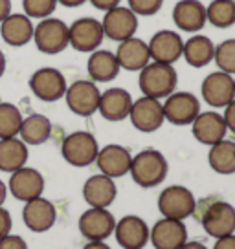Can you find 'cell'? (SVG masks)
<instances>
[{"instance_id": "obj_1", "label": "cell", "mask_w": 235, "mask_h": 249, "mask_svg": "<svg viewBox=\"0 0 235 249\" xmlns=\"http://www.w3.org/2000/svg\"><path fill=\"white\" fill-rule=\"evenodd\" d=\"M167 171H169V165H167L165 156L160 150L145 148L133 156L129 174L133 176V181L136 185L143 189H153L167 178Z\"/></svg>"}, {"instance_id": "obj_2", "label": "cell", "mask_w": 235, "mask_h": 249, "mask_svg": "<svg viewBox=\"0 0 235 249\" xmlns=\"http://www.w3.org/2000/svg\"><path fill=\"white\" fill-rule=\"evenodd\" d=\"M138 85L145 97H153L160 101V99H165L167 95H171L173 92H176L178 73L173 68V64L151 61L145 68L140 70Z\"/></svg>"}, {"instance_id": "obj_3", "label": "cell", "mask_w": 235, "mask_h": 249, "mask_svg": "<svg viewBox=\"0 0 235 249\" xmlns=\"http://www.w3.org/2000/svg\"><path fill=\"white\" fill-rule=\"evenodd\" d=\"M99 152L98 140L90 132L78 130L68 134L61 145V154L64 161L72 167H88L96 161Z\"/></svg>"}, {"instance_id": "obj_4", "label": "cell", "mask_w": 235, "mask_h": 249, "mask_svg": "<svg viewBox=\"0 0 235 249\" xmlns=\"http://www.w3.org/2000/svg\"><path fill=\"white\" fill-rule=\"evenodd\" d=\"M33 42L40 53H61L68 48V26L61 18H42L33 28Z\"/></svg>"}, {"instance_id": "obj_5", "label": "cell", "mask_w": 235, "mask_h": 249, "mask_svg": "<svg viewBox=\"0 0 235 249\" xmlns=\"http://www.w3.org/2000/svg\"><path fill=\"white\" fill-rule=\"evenodd\" d=\"M196 209V200L193 193L184 185L165 187L158 196V211L164 218L171 220H186Z\"/></svg>"}, {"instance_id": "obj_6", "label": "cell", "mask_w": 235, "mask_h": 249, "mask_svg": "<svg viewBox=\"0 0 235 249\" xmlns=\"http://www.w3.org/2000/svg\"><path fill=\"white\" fill-rule=\"evenodd\" d=\"M204 231L213 238H222L235 233V207L222 200L210 202L200 213Z\"/></svg>"}, {"instance_id": "obj_7", "label": "cell", "mask_w": 235, "mask_h": 249, "mask_svg": "<svg viewBox=\"0 0 235 249\" xmlns=\"http://www.w3.org/2000/svg\"><path fill=\"white\" fill-rule=\"evenodd\" d=\"M103 37L105 33L101 20L92 17H81L68 26V46L81 53H92L99 50Z\"/></svg>"}, {"instance_id": "obj_8", "label": "cell", "mask_w": 235, "mask_h": 249, "mask_svg": "<svg viewBox=\"0 0 235 249\" xmlns=\"http://www.w3.org/2000/svg\"><path fill=\"white\" fill-rule=\"evenodd\" d=\"M66 79L57 68H39L30 77V90L32 93L44 103H55L64 97L66 92Z\"/></svg>"}, {"instance_id": "obj_9", "label": "cell", "mask_w": 235, "mask_h": 249, "mask_svg": "<svg viewBox=\"0 0 235 249\" xmlns=\"http://www.w3.org/2000/svg\"><path fill=\"white\" fill-rule=\"evenodd\" d=\"M99 88L96 86L92 81H76L72 83L66 92H64V99L70 112L81 117H90L92 114L98 112V105H99Z\"/></svg>"}, {"instance_id": "obj_10", "label": "cell", "mask_w": 235, "mask_h": 249, "mask_svg": "<svg viewBox=\"0 0 235 249\" xmlns=\"http://www.w3.org/2000/svg\"><path fill=\"white\" fill-rule=\"evenodd\" d=\"M162 108H164L165 121L176 126H186L193 123L195 117L200 114V103L193 93L173 92L171 95L165 97Z\"/></svg>"}, {"instance_id": "obj_11", "label": "cell", "mask_w": 235, "mask_h": 249, "mask_svg": "<svg viewBox=\"0 0 235 249\" xmlns=\"http://www.w3.org/2000/svg\"><path fill=\"white\" fill-rule=\"evenodd\" d=\"M129 119H131L134 128L140 130V132H157L165 121L162 103L158 99H153V97L141 95L140 99L133 101V107H131V112H129Z\"/></svg>"}, {"instance_id": "obj_12", "label": "cell", "mask_w": 235, "mask_h": 249, "mask_svg": "<svg viewBox=\"0 0 235 249\" xmlns=\"http://www.w3.org/2000/svg\"><path fill=\"white\" fill-rule=\"evenodd\" d=\"M202 99L213 108H226L235 99L234 75L224 71H213L202 81Z\"/></svg>"}, {"instance_id": "obj_13", "label": "cell", "mask_w": 235, "mask_h": 249, "mask_svg": "<svg viewBox=\"0 0 235 249\" xmlns=\"http://www.w3.org/2000/svg\"><path fill=\"white\" fill-rule=\"evenodd\" d=\"M101 26L105 37L116 40V42H123V40L134 37V33L138 30V17L127 6H116V8L105 11Z\"/></svg>"}, {"instance_id": "obj_14", "label": "cell", "mask_w": 235, "mask_h": 249, "mask_svg": "<svg viewBox=\"0 0 235 249\" xmlns=\"http://www.w3.org/2000/svg\"><path fill=\"white\" fill-rule=\"evenodd\" d=\"M116 220L112 213L99 207H90L79 216V231L88 242H103L114 233Z\"/></svg>"}, {"instance_id": "obj_15", "label": "cell", "mask_w": 235, "mask_h": 249, "mask_svg": "<svg viewBox=\"0 0 235 249\" xmlns=\"http://www.w3.org/2000/svg\"><path fill=\"white\" fill-rule=\"evenodd\" d=\"M8 189L11 196L19 202H30L42 196L44 193V178L37 169L32 167H22L19 171L11 172Z\"/></svg>"}, {"instance_id": "obj_16", "label": "cell", "mask_w": 235, "mask_h": 249, "mask_svg": "<svg viewBox=\"0 0 235 249\" xmlns=\"http://www.w3.org/2000/svg\"><path fill=\"white\" fill-rule=\"evenodd\" d=\"M149 240L155 249H180L188 242V229L182 220L162 218L149 229Z\"/></svg>"}, {"instance_id": "obj_17", "label": "cell", "mask_w": 235, "mask_h": 249, "mask_svg": "<svg viewBox=\"0 0 235 249\" xmlns=\"http://www.w3.org/2000/svg\"><path fill=\"white\" fill-rule=\"evenodd\" d=\"M151 61L162 62V64H173L182 57L184 40L176 31L162 30L157 31L147 42Z\"/></svg>"}, {"instance_id": "obj_18", "label": "cell", "mask_w": 235, "mask_h": 249, "mask_svg": "<svg viewBox=\"0 0 235 249\" xmlns=\"http://www.w3.org/2000/svg\"><path fill=\"white\" fill-rule=\"evenodd\" d=\"M22 220L24 226L33 233H46L55 226L57 211L55 205L46 198H35L24 203L22 207Z\"/></svg>"}, {"instance_id": "obj_19", "label": "cell", "mask_w": 235, "mask_h": 249, "mask_svg": "<svg viewBox=\"0 0 235 249\" xmlns=\"http://www.w3.org/2000/svg\"><path fill=\"white\" fill-rule=\"evenodd\" d=\"M114 234L123 249H143L149 242V227L136 214H127L116 222Z\"/></svg>"}, {"instance_id": "obj_20", "label": "cell", "mask_w": 235, "mask_h": 249, "mask_svg": "<svg viewBox=\"0 0 235 249\" xmlns=\"http://www.w3.org/2000/svg\"><path fill=\"white\" fill-rule=\"evenodd\" d=\"M131 161H133V156L125 147H121V145H107V147L99 148L94 163H98V169H99L101 174L114 179L129 174Z\"/></svg>"}, {"instance_id": "obj_21", "label": "cell", "mask_w": 235, "mask_h": 249, "mask_svg": "<svg viewBox=\"0 0 235 249\" xmlns=\"http://www.w3.org/2000/svg\"><path fill=\"white\" fill-rule=\"evenodd\" d=\"M191 132H193V136H195V140L198 143L212 147V145L224 140L228 128L222 114H217V112H200L195 117V121L191 123Z\"/></svg>"}, {"instance_id": "obj_22", "label": "cell", "mask_w": 235, "mask_h": 249, "mask_svg": "<svg viewBox=\"0 0 235 249\" xmlns=\"http://www.w3.org/2000/svg\"><path fill=\"white\" fill-rule=\"evenodd\" d=\"M173 22L180 31L195 35L206 26V6L198 0H180L173 8Z\"/></svg>"}, {"instance_id": "obj_23", "label": "cell", "mask_w": 235, "mask_h": 249, "mask_svg": "<svg viewBox=\"0 0 235 249\" xmlns=\"http://www.w3.org/2000/svg\"><path fill=\"white\" fill-rule=\"evenodd\" d=\"M114 55H116L119 68L127 71H140L151 62L147 42L138 37H131V39L119 42Z\"/></svg>"}, {"instance_id": "obj_24", "label": "cell", "mask_w": 235, "mask_h": 249, "mask_svg": "<svg viewBox=\"0 0 235 249\" xmlns=\"http://www.w3.org/2000/svg\"><path fill=\"white\" fill-rule=\"evenodd\" d=\"M131 107H133V97L127 90H123V88H109V90H105L99 95L98 112L107 121H123V119L129 117Z\"/></svg>"}, {"instance_id": "obj_25", "label": "cell", "mask_w": 235, "mask_h": 249, "mask_svg": "<svg viewBox=\"0 0 235 249\" xmlns=\"http://www.w3.org/2000/svg\"><path fill=\"white\" fill-rule=\"evenodd\" d=\"M118 189L114 179L105 174H94L83 185V198L90 207L107 209L110 203L116 200Z\"/></svg>"}, {"instance_id": "obj_26", "label": "cell", "mask_w": 235, "mask_h": 249, "mask_svg": "<svg viewBox=\"0 0 235 249\" xmlns=\"http://www.w3.org/2000/svg\"><path fill=\"white\" fill-rule=\"evenodd\" d=\"M33 28L35 26L30 17L22 13H11L0 22V37L8 46H26L30 40H33Z\"/></svg>"}, {"instance_id": "obj_27", "label": "cell", "mask_w": 235, "mask_h": 249, "mask_svg": "<svg viewBox=\"0 0 235 249\" xmlns=\"http://www.w3.org/2000/svg\"><path fill=\"white\" fill-rule=\"evenodd\" d=\"M119 70L121 68L118 64L116 55L109 50H96L86 62V71L92 83H110L118 77Z\"/></svg>"}, {"instance_id": "obj_28", "label": "cell", "mask_w": 235, "mask_h": 249, "mask_svg": "<svg viewBox=\"0 0 235 249\" xmlns=\"http://www.w3.org/2000/svg\"><path fill=\"white\" fill-rule=\"evenodd\" d=\"M213 55H215V44L206 35L195 33V35H191L184 42L182 57L193 68H204V66H208L213 61Z\"/></svg>"}, {"instance_id": "obj_29", "label": "cell", "mask_w": 235, "mask_h": 249, "mask_svg": "<svg viewBox=\"0 0 235 249\" xmlns=\"http://www.w3.org/2000/svg\"><path fill=\"white\" fill-rule=\"evenodd\" d=\"M28 161V145L19 136L0 140V171L15 172L26 167Z\"/></svg>"}, {"instance_id": "obj_30", "label": "cell", "mask_w": 235, "mask_h": 249, "mask_svg": "<svg viewBox=\"0 0 235 249\" xmlns=\"http://www.w3.org/2000/svg\"><path fill=\"white\" fill-rule=\"evenodd\" d=\"M52 136V121L42 114H32V116L24 117L19 138L26 145H42L46 143Z\"/></svg>"}, {"instance_id": "obj_31", "label": "cell", "mask_w": 235, "mask_h": 249, "mask_svg": "<svg viewBox=\"0 0 235 249\" xmlns=\"http://www.w3.org/2000/svg\"><path fill=\"white\" fill-rule=\"evenodd\" d=\"M208 163L217 174H235V141L222 140L212 145Z\"/></svg>"}, {"instance_id": "obj_32", "label": "cell", "mask_w": 235, "mask_h": 249, "mask_svg": "<svg viewBox=\"0 0 235 249\" xmlns=\"http://www.w3.org/2000/svg\"><path fill=\"white\" fill-rule=\"evenodd\" d=\"M206 22L226 30L235 24V0H212L206 8Z\"/></svg>"}, {"instance_id": "obj_33", "label": "cell", "mask_w": 235, "mask_h": 249, "mask_svg": "<svg viewBox=\"0 0 235 249\" xmlns=\"http://www.w3.org/2000/svg\"><path fill=\"white\" fill-rule=\"evenodd\" d=\"M22 114L11 103H0V140L6 138H17L20 124H22Z\"/></svg>"}, {"instance_id": "obj_34", "label": "cell", "mask_w": 235, "mask_h": 249, "mask_svg": "<svg viewBox=\"0 0 235 249\" xmlns=\"http://www.w3.org/2000/svg\"><path fill=\"white\" fill-rule=\"evenodd\" d=\"M213 61L217 62L220 71L235 75V39H226L215 46Z\"/></svg>"}, {"instance_id": "obj_35", "label": "cell", "mask_w": 235, "mask_h": 249, "mask_svg": "<svg viewBox=\"0 0 235 249\" xmlns=\"http://www.w3.org/2000/svg\"><path fill=\"white\" fill-rule=\"evenodd\" d=\"M57 8V0H22L24 15L30 18H48L54 15Z\"/></svg>"}, {"instance_id": "obj_36", "label": "cell", "mask_w": 235, "mask_h": 249, "mask_svg": "<svg viewBox=\"0 0 235 249\" xmlns=\"http://www.w3.org/2000/svg\"><path fill=\"white\" fill-rule=\"evenodd\" d=\"M164 6V0H127V8L136 17H153Z\"/></svg>"}, {"instance_id": "obj_37", "label": "cell", "mask_w": 235, "mask_h": 249, "mask_svg": "<svg viewBox=\"0 0 235 249\" xmlns=\"http://www.w3.org/2000/svg\"><path fill=\"white\" fill-rule=\"evenodd\" d=\"M0 249H28V244L22 236L9 233L4 238H0Z\"/></svg>"}, {"instance_id": "obj_38", "label": "cell", "mask_w": 235, "mask_h": 249, "mask_svg": "<svg viewBox=\"0 0 235 249\" xmlns=\"http://www.w3.org/2000/svg\"><path fill=\"white\" fill-rule=\"evenodd\" d=\"M11 226H13V222H11V214H9V211L4 209V207L0 205V238H4L6 234H9Z\"/></svg>"}, {"instance_id": "obj_39", "label": "cell", "mask_w": 235, "mask_h": 249, "mask_svg": "<svg viewBox=\"0 0 235 249\" xmlns=\"http://www.w3.org/2000/svg\"><path fill=\"white\" fill-rule=\"evenodd\" d=\"M222 117H224V123H226L228 130L235 134V99L228 105L226 108H224V114H222Z\"/></svg>"}, {"instance_id": "obj_40", "label": "cell", "mask_w": 235, "mask_h": 249, "mask_svg": "<svg viewBox=\"0 0 235 249\" xmlns=\"http://www.w3.org/2000/svg\"><path fill=\"white\" fill-rule=\"evenodd\" d=\"M96 9H101V11H109V9L119 6L121 0H88Z\"/></svg>"}, {"instance_id": "obj_41", "label": "cell", "mask_w": 235, "mask_h": 249, "mask_svg": "<svg viewBox=\"0 0 235 249\" xmlns=\"http://www.w3.org/2000/svg\"><path fill=\"white\" fill-rule=\"evenodd\" d=\"M213 249H235V234H228V236L217 238Z\"/></svg>"}, {"instance_id": "obj_42", "label": "cell", "mask_w": 235, "mask_h": 249, "mask_svg": "<svg viewBox=\"0 0 235 249\" xmlns=\"http://www.w3.org/2000/svg\"><path fill=\"white\" fill-rule=\"evenodd\" d=\"M11 15V0H0V22Z\"/></svg>"}, {"instance_id": "obj_43", "label": "cell", "mask_w": 235, "mask_h": 249, "mask_svg": "<svg viewBox=\"0 0 235 249\" xmlns=\"http://www.w3.org/2000/svg\"><path fill=\"white\" fill-rule=\"evenodd\" d=\"M85 2H88V0H57V4H61L64 8H79Z\"/></svg>"}, {"instance_id": "obj_44", "label": "cell", "mask_w": 235, "mask_h": 249, "mask_svg": "<svg viewBox=\"0 0 235 249\" xmlns=\"http://www.w3.org/2000/svg\"><path fill=\"white\" fill-rule=\"evenodd\" d=\"M83 249H110V246H107L105 242H88Z\"/></svg>"}, {"instance_id": "obj_45", "label": "cell", "mask_w": 235, "mask_h": 249, "mask_svg": "<svg viewBox=\"0 0 235 249\" xmlns=\"http://www.w3.org/2000/svg\"><path fill=\"white\" fill-rule=\"evenodd\" d=\"M6 196H8V185L0 179V205H4V202H6Z\"/></svg>"}, {"instance_id": "obj_46", "label": "cell", "mask_w": 235, "mask_h": 249, "mask_svg": "<svg viewBox=\"0 0 235 249\" xmlns=\"http://www.w3.org/2000/svg\"><path fill=\"white\" fill-rule=\"evenodd\" d=\"M180 249H208V248L204 244H200V242H186Z\"/></svg>"}, {"instance_id": "obj_47", "label": "cell", "mask_w": 235, "mask_h": 249, "mask_svg": "<svg viewBox=\"0 0 235 249\" xmlns=\"http://www.w3.org/2000/svg\"><path fill=\"white\" fill-rule=\"evenodd\" d=\"M4 71H6V55L0 50V77L4 75Z\"/></svg>"}, {"instance_id": "obj_48", "label": "cell", "mask_w": 235, "mask_h": 249, "mask_svg": "<svg viewBox=\"0 0 235 249\" xmlns=\"http://www.w3.org/2000/svg\"><path fill=\"white\" fill-rule=\"evenodd\" d=\"M234 81H235V79H234Z\"/></svg>"}]
</instances>
